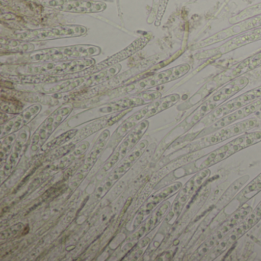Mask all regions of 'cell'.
I'll list each match as a JSON object with an SVG mask.
<instances>
[{"mask_svg":"<svg viewBox=\"0 0 261 261\" xmlns=\"http://www.w3.org/2000/svg\"><path fill=\"white\" fill-rule=\"evenodd\" d=\"M92 58L67 61V62L25 63L13 67L16 75L61 76L81 72L95 65Z\"/></svg>","mask_w":261,"mask_h":261,"instance_id":"cell-1","label":"cell"},{"mask_svg":"<svg viewBox=\"0 0 261 261\" xmlns=\"http://www.w3.org/2000/svg\"><path fill=\"white\" fill-rule=\"evenodd\" d=\"M101 53L100 47L91 45H68L33 51L22 58L25 63L67 62L92 58ZM23 63V64H25Z\"/></svg>","mask_w":261,"mask_h":261,"instance_id":"cell-2","label":"cell"},{"mask_svg":"<svg viewBox=\"0 0 261 261\" xmlns=\"http://www.w3.org/2000/svg\"><path fill=\"white\" fill-rule=\"evenodd\" d=\"M249 80L246 77H239L224 85L218 91L209 97L188 120L187 126L192 127L198 121L208 115L211 112L224 105V102L233 97L237 93L244 89L248 85Z\"/></svg>","mask_w":261,"mask_h":261,"instance_id":"cell-3","label":"cell"},{"mask_svg":"<svg viewBox=\"0 0 261 261\" xmlns=\"http://www.w3.org/2000/svg\"><path fill=\"white\" fill-rule=\"evenodd\" d=\"M86 27L80 25H65L51 28L25 30L15 34V39L23 42H42L66 38L80 37L87 34Z\"/></svg>","mask_w":261,"mask_h":261,"instance_id":"cell-4","label":"cell"},{"mask_svg":"<svg viewBox=\"0 0 261 261\" xmlns=\"http://www.w3.org/2000/svg\"><path fill=\"white\" fill-rule=\"evenodd\" d=\"M189 70H190L189 65L182 64V65L169 68V69L160 71V72L152 74V75L143 77L140 80L133 82V83L123 87L121 89L118 90V92L122 94H133V93L139 94V93L143 92L149 88L177 80V79L186 75L189 72Z\"/></svg>","mask_w":261,"mask_h":261,"instance_id":"cell-5","label":"cell"},{"mask_svg":"<svg viewBox=\"0 0 261 261\" xmlns=\"http://www.w3.org/2000/svg\"><path fill=\"white\" fill-rule=\"evenodd\" d=\"M260 141V131L240 136L230 141V143H227L211 152L206 157L205 160L201 163L200 169H206V168L214 166L219 162L228 158L233 154L236 153L245 148L249 147V146H253Z\"/></svg>","mask_w":261,"mask_h":261,"instance_id":"cell-6","label":"cell"},{"mask_svg":"<svg viewBox=\"0 0 261 261\" xmlns=\"http://www.w3.org/2000/svg\"><path fill=\"white\" fill-rule=\"evenodd\" d=\"M149 41V38L148 36H143V37L139 38V39L134 41L129 46L126 47L122 51H119L117 54L102 61L100 63L95 64L93 66L90 67V68H87V69L84 70L81 72L69 74L68 79L88 77V76L92 75V74L103 71V70L110 68V67L120 64V62H123L125 59H128L130 56H134L135 53H138L139 51L143 49L147 45Z\"/></svg>","mask_w":261,"mask_h":261,"instance_id":"cell-7","label":"cell"},{"mask_svg":"<svg viewBox=\"0 0 261 261\" xmlns=\"http://www.w3.org/2000/svg\"><path fill=\"white\" fill-rule=\"evenodd\" d=\"M257 125L258 121L256 119L250 118L244 120V121L240 122L236 124L221 128V129L215 131V133L212 135L203 137L195 143H192L190 146V151L199 150L203 148L218 144L227 139L231 138L238 134L250 130V129L256 127Z\"/></svg>","mask_w":261,"mask_h":261,"instance_id":"cell-8","label":"cell"},{"mask_svg":"<svg viewBox=\"0 0 261 261\" xmlns=\"http://www.w3.org/2000/svg\"><path fill=\"white\" fill-rule=\"evenodd\" d=\"M250 211H251V209H250V206H244V207L240 208L238 212L233 213V215L227 221H225L219 227V229L198 248L196 253L194 255V259H198L203 257L204 255L207 254L212 249L216 247L217 244H219L220 241L227 233H229V232L231 231L233 228H235V226L238 225L248 215Z\"/></svg>","mask_w":261,"mask_h":261,"instance_id":"cell-9","label":"cell"},{"mask_svg":"<svg viewBox=\"0 0 261 261\" xmlns=\"http://www.w3.org/2000/svg\"><path fill=\"white\" fill-rule=\"evenodd\" d=\"M43 5L59 11L71 13H97L105 11L107 4L93 0H42Z\"/></svg>","mask_w":261,"mask_h":261,"instance_id":"cell-10","label":"cell"},{"mask_svg":"<svg viewBox=\"0 0 261 261\" xmlns=\"http://www.w3.org/2000/svg\"><path fill=\"white\" fill-rule=\"evenodd\" d=\"M261 219V201L257 204L256 207L248 214L247 217L240 223L238 227L233 228L231 231L229 232L217 246L214 250L215 257L219 256L224 250H227L229 247L234 244L238 239L241 238L247 230L253 227L259 220Z\"/></svg>","mask_w":261,"mask_h":261,"instance_id":"cell-11","label":"cell"},{"mask_svg":"<svg viewBox=\"0 0 261 261\" xmlns=\"http://www.w3.org/2000/svg\"><path fill=\"white\" fill-rule=\"evenodd\" d=\"M259 99H261V86L238 96L236 98L224 103L212 111V113L207 115L205 120L206 123L217 121L222 117L228 115L230 113L250 105Z\"/></svg>","mask_w":261,"mask_h":261,"instance_id":"cell-12","label":"cell"},{"mask_svg":"<svg viewBox=\"0 0 261 261\" xmlns=\"http://www.w3.org/2000/svg\"><path fill=\"white\" fill-rule=\"evenodd\" d=\"M71 111L72 107L65 106L53 112L41 125L40 127L33 136L32 140L33 147L38 148V146H41L56 130V128L71 114Z\"/></svg>","mask_w":261,"mask_h":261,"instance_id":"cell-13","label":"cell"},{"mask_svg":"<svg viewBox=\"0 0 261 261\" xmlns=\"http://www.w3.org/2000/svg\"><path fill=\"white\" fill-rule=\"evenodd\" d=\"M161 94L158 91H143L139 93L138 95L129 98L122 99L118 101L113 102L109 105H105L98 109L100 114H111V113L122 112L128 111L133 108L145 105L146 103L153 101L160 98Z\"/></svg>","mask_w":261,"mask_h":261,"instance_id":"cell-14","label":"cell"},{"mask_svg":"<svg viewBox=\"0 0 261 261\" xmlns=\"http://www.w3.org/2000/svg\"><path fill=\"white\" fill-rule=\"evenodd\" d=\"M261 109V99L250 103V105H247L244 108H240L233 112L230 113L228 115L222 117V118L218 120V121L215 122L213 125L209 126L206 130H204L202 134H208L212 132L218 130V129H221V128L225 127V126H229L231 123H234L237 120H241V119L245 118L248 117L250 114L256 112Z\"/></svg>","mask_w":261,"mask_h":261,"instance_id":"cell-15","label":"cell"},{"mask_svg":"<svg viewBox=\"0 0 261 261\" xmlns=\"http://www.w3.org/2000/svg\"><path fill=\"white\" fill-rule=\"evenodd\" d=\"M210 175V171L207 169H203L201 172L195 175L193 178H191L187 184L186 185L182 190L178 194V198L175 201L173 206V213L170 215H179L182 207H184L188 199L190 198L191 195L201 186L204 180L207 179Z\"/></svg>","mask_w":261,"mask_h":261,"instance_id":"cell-16","label":"cell"},{"mask_svg":"<svg viewBox=\"0 0 261 261\" xmlns=\"http://www.w3.org/2000/svg\"><path fill=\"white\" fill-rule=\"evenodd\" d=\"M41 110H42V107L40 105H33L19 114L17 117L7 122L5 125H3L1 137L3 138L5 136L13 134L28 124L39 114Z\"/></svg>","mask_w":261,"mask_h":261,"instance_id":"cell-17","label":"cell"},{"mask_svg":"<svg viewBox=\"0 0 261 261\" xmlns=\"http://www.w3.org/2000/svg\"><path fill=\"white\" fill-rule=\"evenodd\" d=\"M261 27V14L257 15L255 17L250 18L247 20L244 21L242 23L236 25V27H232V28L226 30L225 31L220 33L219 34L215 35L213 37H217V39H212V42H219V41L225 39V38L231 36L232 34H238L241 32H246L247 30H253V29L258 28ZM212 40H207L212 41Z\"/></svg>","mask_w":261,"mask_h":261,"instance_id":"cell-18","label":"cell"},{"mask_svg":"<svg viewBox=\"0 0 261 261\" xmlns=\"http://www.w3.org/2000/svg\"><path fill=\"white\" fill-rule=\"evenodd\" d=\"M121 68V65L117 64V65L110 67V68H106V69L103 70V71L95 73V74H92V75L88 76V79H87V80L85 81V83L82 85L81 88H91V87L100 85L103 82H108L110 79L117 75Z\"/></svg>","mask_w":261,"mask_h":261,"instance_id":"cell-19","label":"cell"},{"mask_svg":"<svg viewBox=\"0 0 261 261\" xmlns=\"http://www.w3.org/2000/svg\"><path fill=\"white\" fill-rule=\"evenodd\" d=\"M261 39V27L258 28L253 29L249 30L247 33L244 34L240 35L237 37L233 38L231 40L229 41L225 44L226 51H230V50L235 49L239 48L242 45H247V44L251 43V42H256V41Z\"/></svg>","mask_w":261,"mask_h":261,"instance_id":"cell-20","label":"cell"},{"mask_svg":"<svg viewBox=\"0 0 261 261\" xmlns=\"http://www.w3.org/2000/svg\"><path fill=\"white\" fill-rule=\"evenodd\" d=\"M179 99L180 96L177 94H171L163 98L157 99L155 101L148 105L149 111H148L147 118L173 106L179 100Z\"/></svg>","mask_w":261,"mask_h":261,"instance_id":"cell-21","label":"cell"},{"mask_svg":"<svg viewBox=\"0 0 261 261\" xmlns=\"http://www.w3.org/2000/svg\"><path fill=\"white\" fill-rule=\"evenodd\" d=\"M34 45L23 41L18 39H10V40L2 41L1 50L3 53H32L34 51Z\"/></svg>","mask_w":261,"mask_h":261,"instance_id":"cell-22","label":"cell"},{"mask_svg":"<svg viewBox=\"0 0 261 261\" xmlns=\"http://www.w3.org/2000/svg\"><path fill=\"white\" fill-rule=\"evenodd\" d=\"M88 77H76V79H67V80L60 82L61 83L56 84L55 86L47 88L45 91L48 93H64L72 91L77 88L82 86Z\"/></svg>","mask_w":261,"mask_h":261,"instance_id":"cell-23","label":"cell"},{"mask_svg":"<svg viewBox=\"0 0 261 261\" xmlns=\"http://www.w3.org/2000/svg\"><path fill=\"white\" fill-rule=\"evenodd\" d=\"M148 111H149V108H148L147 106L143 108L141 111L137 112V114H134L132 117H129L127 120H125L122 123L121 126L117 129V137H121L122 136L129 132L131 129H134V127H136L143 119L147 118Z\"/></svg>","mask_w":261,"mask_h":261,"instance_id":"cell-24","label":"cell"},{"mask_svg":"<svg viewBox=\"0 0 261 261\" xmlns=\"http://www.w3.org/2000/svg\"><path fill=\"white\" fill-rule=\"evenodd\" d=\"M261 66V51L256 53L251 57L247 58L241 62L235 68V72L238 75L252 71Z\"/></svg>","mask_w":261,"mask_h":261,"instance_id":"cell-25","label":"cell"},{"mask_svg":"<svg viewBox=\"0 0 261 261\" xmlns=\"http://www.w3.org/2000/svg\"><path fill=\"white\" fill-rule=\"evenodd\" d=\"M181 187V182H176L169 187L166 188L164 190L162 191L160 193L157 194L155 196L152 197V201L147 204L148 211H150L151 209L153 208L156 204H158L160 201H163L166 198L175 193V192L178 190Z\"/></svg>","mask_w":261,"mask_h":261,"instance_id":"cell-26","label":"cell"},{"mask_svg":"<svg viewBox=\"0 0 261 261\" xmlns=\"http://www.w3.org/2000/svg\"><path fill=\"white\" fill-rule=\"evenodd\" d=\"M77 134V129H71V130L68 131V132L65 133V134L56 137V138H55L54 140H51V141L48 142V143L45 144L44 147H45V149H50L54 147H57V146H61V145L66 143V142L69 141L73 137H75Z\"/></svg>","mask_w":261,"mask_h":261,"instance_id":"cell-27","label":"cell"},{"mask_svg":"<svg viewBox=\"0 0 261 261\" xmlns=\"http://www.w3.org/2000/svg\"><path fill=\"white\" fill-rule=\"evenodd\" d=\"M261 190V173L253 180L243 192V195L246 198H250Z\"/></svg>","mask_w":261,"mask_h":261,"instance_id":"cell-28","label":"cell"},{"mask_svg":"<svg viewBox=\"0 0 261 261\" xmlns=\"http://www.w3.org/2000/svg\"><path fill=\"white\" fill-rule=\"evenodd\" d=\"M22 108L23 106L22 103L16 100H8L6 101L3 100L2 105H1L2 112L9 113V114H17L22 109Z\"/></svg>","mask_w":261,"mask_h":261,"instance_id":"cell-29","label":"cell"},{"mask_svg":"<svg viewBox=\"0 0 261 261\" xmlns=\"http://www.w3.org/2000/svg\"><path fill=\"white\" fill-rule=\"evenodd\" d=\"M16 140V136L12 134L10 135H7L5 140L2 142V146H1V160H4V156H7L13 146V142Z\"/></svg>","mask_w":261,"mask_h":261,"instance_id":"cell-30","label":"cell"},{"mask_svg":"<svg viewBox=\"0 0 261 261\" xmlns=\"http://www.w3.org/2000/svg\"><path fill=\"white\" fill-rule=\"evenodd\" d=\"M22 227H23L22 224H17L10 227V228L7 229L5 231H3L2 233H1V239H7V238L14 236L15 234L17 233V232L20 231L22 230Z\"/></svg>","mask_w":261,"mask_h":261,"instance_id":"cell-31","label":"cell"},{"mask_svg":"<svg viewBox=\"0 0 261 261\" xmlns=\"http://www.w3.org/2000/svg\"><path fill=\"white\" fill-rule=\"evenodd\" d=\"M168 2H169V0H160L156 20H155V25H157V27L160 25V22H161L162 19H163L166 7H167Z\"/></svg>","mask_w":261,"mask_h":261,"instance_id":"cell-32","label":"cell"},{"mask_svg":"<svg viewBox=\"0 0 261 261\" xmlns=\"http://www.w3.org/2000/svg\"><path fill=\"white\" fill-rule=\"evenodd\" d=\"M120 152H117L115 154H114V156L111 159V161L106 165V167H105V171H108V169H111L116 163H117V160H118L119 156H120Z\"/></svg>","mask_w":261,"mask_h":261,"instance_id":"cell-33","label":"cell"}]
</instances>
